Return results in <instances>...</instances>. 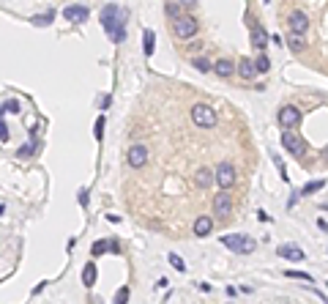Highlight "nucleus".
Returning a JSON list of instances; mask_svg holds the SVG:
<instances>
[{
    "label": "nucleus",
    "instance_id": "2",
    "mask_svg": "<svg viewBox=\"0 0 328 304\" xmlns=\"http://www.w3.org/2000/svg\"><path fill=\"white\" fill-rule=\"evenodd\" d=\"M222 244L230 252H238V255H249V252L257 250V241L244 236V233H227V236H222Z\"/></svg>",
    "mask_w": 328,
    "mask_h": 304
},
{
    "label": "nucleus",
    "instance_id": "27",
    "mask_svg": "<svg viewBox=\"0 0 328 304\" xmlns=\"http://www.w3.org/2000/svg\"><path fill=\"white\" fill-rule=\"evenodd\" d=\"M254 69H257L260 74H265V72H268V69H271V60L265 58V55H260V58L254 60Z\"/></svg>",
    "mask_w": 328,
    "mask_h": 304
},
{
    "label": "nucleus",
    "instance_id": "11",
    "mask_svg": "<svg viewBox=\"0 0 328 304\" xmlns=\"http://www.w3.org/2000/svg\"><path fill=\"white\" fill-rule=\"evenodd\" d=\"M287 22H290V30H293V33H301V36H304L306 28H309V17H306L304 11H293Z\"/></svg>",
    "mask_w": 328,
    "mask_h": 304
},
{
    "label": "nucleus",
    "instance_id": "17",
    "mask_svg": "<svg viewBox=\"0 0 328 304\" xmlns=\"http://www.w3.org/2000/svg\"><path fill=\"white\" fill-rule=\"evenodd\" d=\"M63 17L69 19V22H85V19H88V8L85 6H69L63 11Z\"/></svg>",
    "mask_w": 328,
    "mask_h": 304
},
{
    "label": "nucleus",
    "instance_id": "14",
    "mask_svg": "<svg viewBox=\"0 0 328 304\" xmlns=\"http://www.w3.org/2000/svg\"><path fill=\"white\" fill-rule=\"evenodd\" d=\"M213 181H216V178H213V170H208V167H200L197 173H194V184H197L200 189H208Z\"/></svg>",
    "mask_w": 328,
    "mask_h": 304
},
{
    "label": "nucleus",
    "instance_id": "35",
    "mask_svg": "<svg viewBox=\"0 0 328 304\" xmlns=\"http://www.w3.org/2000/svg\"><path fill=\"white\" fill-rule=\"evenodd\" d=\"M178 3H181L183 8H192V6H194V0H178Z\"/></svg>",
    "mask_w": 328,
    "mask_h": 304
},
{
    "label": "nucleus",
    "instance_id": "10",
    "mask_svg": "<svg viewBox=\"0 0 328 304\" xmlns=\"http://www.w3.org/2000/svg\"><path fill=\"white\" fill-rule=\"evenodd\" d=\"M268 42H271V39H268V33H265V28L260 22H254L252 25V47L263 52V49L268 47Z\"/></svg>",
    "mask_w": 328,
    "mask_h": 304
},
{
    "label": "nucleus",
    "instance_id": "5",
    "mask_svg": "<svg viewBox=\"0 0 328 304\" xmlns=\"http://www.w3.org/2000/svg\"><path fill=\"white\" fill-rule=\"evenodd\" d=\"M276 121H279L282 129H295V126L301 124V110L293 107V104H285V107L279 110V115H276Z\"/></svg>",
    "mask_w": 328,
    "mask_h": 304
},
{
    "label": "nucleus",
    "instance_id": "32",
    "mask_svg": "<svg viewBox=\"0 0 328 304\" xmlns=\"http://www.w3.org/2000/svg\"><path fill=\"white\" fill-rule=\"evenodd\" d=\"M0 140H3V143L8 140V126L3 124V121H0Z\"/></svg>",
    "mask_w": 328,
    "mask_h": 304
},
{
    "label": "nucleus",
    "instance_id": "24",
    "mask_svg": "<svg viewBox=\"0 0 328 304\" xmlns=\"http://www.w3.org/2000/svg\"><path fill=\"white\" fill-rule=\"evenodd\" d=\"M167 261L172 263V268H175V271H186V263H183V258L178 255V252H170V258H167Z\"/></svg>",
    "mask_w": 328,
    "mask_h": 304
},
{
    "label": "nucleus",
    "instance_id": "28",
    "mask_svg": "<svg viewBox=\"0 0 328 304\" xmlns=\"http://www.w3.org/2000/svg\"><path fill=\"white\" fill-rule=\"evenodd\" d=\"M3 113H19V101L11 99V101H6V104H0V115Z\"/></svg>",
    "mask_w": 328,
    "mask_h": 304
},
{
    "label": "nucleus",
    "instance_id": "36",
    "mask_svg": "<svg viewBox=\"0 0 328 304\" xmlns=\"http://www.w3.org/2000/svg\"><path fill=\"white\" fill-rule=\"evenodd\" d=\"M3 211H6V206H0V214H3Z\"/></svg>",
    "mask_w": 328,
    "mask_h": 304
},
{
    "label": "nucleus",
    "instance_id": "8",
    "mask_svg": "<svg viewBox=\"0 0 328 304\" xmlns=\"http://www.w3.org/2000/svg\"><path fill=\"white\" fill-rule=\"evenodd\" d=\"M126 162H129L131 167H134V170H140V167H145L148 165V148L145 145H131L129 148V154H126Z\"/></svg>",
    "mask_w": 328,
    "mask_h": 304
},
{
    "label": "nucleus",
    "instance_id": "3",
    "mask_svg": "<svg viewBox=\"0 0 328 304\" xmlns=\"http://www.w3.org/2000/svg\"><path fill=\"white\" fill-rule=\"evenodd\" d=\"M172 30H175V36L178 39H194L197 36V30H200V25H197V19L194 17H189V14H181L178 19H172Z\"/></svg>",
    "mask_w": 328,
    "mask_h": 304
},
{
    "label": "nucleus",
    "instance_id": "22",
    "mask_svg": "<svg viewBox=\"0 0 328 304\" xmlns=\"http://www.w3.org/2000/svg\"><path fill=\"white\" fill-rule=\"evenodd\" d=\"M164 14H167L170 19H178L183 14V6L181 3H167V6H164Z\"/></svg>",
    "mask_w": 328,
    "mask_h": 304
},
{
    "label": "nucleus",
    "instance_id": "31",
    "mask_svg": "<svg viewBox=\"0 0 328 304\" xmlns=\"http://www.w3.org/2000/svg\"><path fill=\"white\" fill-rule=\"evenodd\" d=\"M126 302H129V288H121L115 293V304H126Z\"/></svg>",
    "mask_w": 328,
    "mask_h": 304
},
{
    "label": "nucleus",
    "instance_id": "6",
    "mask_svg": "<svg viewBox=\"0 0 328 304\" xmlns=\"http://www.w3.org/2000/svg\"><path fill=\"white\" fill-rule=\"evenodd\" d=\"M213 178H216V184L222 186V189H230V186L235 184V167L230 165V162H222V165L213 170Z\"/></svg>",
    "mask_w": 328,
    "mask_h": 304
},
{
    "label": "nucleus",
    "instance_id": "7",
    "mask_svg": "<svg viewBox=\"0 0 328 304\" xmlns=\"http://www.w3.org/2000/svg\"><path fill=\"white\" fill-rule=\"evenodd\" d=\"M282 145H285L290 154H295V156L306 154V143L298 137V134H293V131H285V134H282Z\"/></svg>",
    "mask_w": 328,
    "mask_h": 304
},
{
    "label": "nucleus",
    "instance_id": "19",
    "mask_svg": "<svg viewBox=\"0 0 328 304\" xmlns=\"http://www.w3.org/2000/svg\"><path fill=\"white\" fill-rule=\"evenodd\" d=\"M82 285H88V288L96 285V263H85V268H82Z\"/></svg>",
    "mask_w": 328,
    "mask_h": 304
},
{
    "label": "nucleus",
    "instance_id": "9",
    "mask_svg": "<svg viewBox=\"0 0 328 304\" xmlns=\"http://www.w3.org/2000/svg\"><path fill=\"white\" fill-rule=\"evenodd\" d=\"M230 211H233V200H230L227 192H219L216 197H213V214L219 217V219H227Z\"/></svg>",
    "mask_w": 328,
    "mask_h": 304
},
{
    "label": "nucleus",
    "instance_id": "13",
    "mask_svg": "<svg viewBox=\"0 0 328 304\" xmlns=\"http://www.w3.org/2000/svg\"><path fill=\"white\" fill-rule=\"evenodd\" d=\"M90 252H93V258L104 255V252H121V244L112 239H104V241H96V244L90 247Z\"/></svg>",
    "mask_w": 328,
    "mask_h": 304
},
{
    "label": "nucleus",
    "instance_id": "4",
    "mask_svg": "<svg viewBox=\"0 0 328 304\" xmlns=\"http://www.w3.org/2000/svg\"><path fill=\"white\" fill-rule=\"evenodd\" d=\"M192 121L200 126V129H211V126H216V110H213L211 104H194Z\"/></svg>",
    "mask_w": 328,
    "mask_h": 304
},
{
    "label": "nucleus",
    "instance_id": "23",
    "mask_svg": "<svg viewBox=\"0 0 328 304\" xmlns=\"http://www.w3.org/2000/svg\"><path fill=\"white\" fill-rule=\"evenodd\" d=\"M55 19V11H47V14H39V17H33L30 22L33 25H39V28H44V25H49Z\"/></svg>",
    "mask_w": 328,
    "mask_h": 304
},
{
    "label": "nucleus",
    "instance_id": "33",
    "mask_svg": "<svg viewBox=\"0 0 328 304\" xmlns=\"http://www.w3.org/2000/svg\"><path fill=\"white\" fill-rule=\"evenodd\" d=\"M30 154H33V143H28V145L19 148V156H30Z\"/></svg>",
    "mask_w": 328,
    "mask_h": 304
},
{
    "label": "nucleus",
    "instance_id": "29",
    "mask_svg": "<svg viewBox=\"0 0 328 304\" xmlns=\"http://www.w3.org/2000/svg\"><path fill=\"white\" fill-rule=\"evenodd\" d=\"M323 186H326V181H309V184H306L304 186V189H301V192H304V195H312V192H317V189H323Z\"/></svg>",
    "mask_w": 328,
    "mask_h": 304
},
{
    "label": "nucleus",
    "instance_id": "1",
    "mask_svg": "<svg viewBox=\"0 0 328 304\" xmlns=\"http://www.w3.org/2000/svg\"><path fill=\"white\" fill-rule=\"evenodd\" d=\"M123 11L121 6H115V3H110V6H104V11H101V28L110 33V39L115 44H121L123 39H126V30H123Z\"/></svg>",
    "mask_w": 328,
    "mask_h": 304
},
{
    "label": "nucleus",
    "instance_id": "18",
    "mask_svg": "<svg viewBox=\"0 0 328 304\" xmlns=\"http://www.w3.org/2000/svg\"><path fill=\"white\" fill-rule=\"evenodd\" d=\"M235 72H238V74H241V77H244V80H252L254 74H257V69H254V60L244 58V60H241L238 66H235Z\"/></svg>",
    "mask_w": 328,
    "mask_h": 304
},
{
    "label": "nucleus",
    "instance_id": "20",
    "mask_svg": "<svg viewBox=\"0 0 328 304\" xmlns=\"http://www.w3.org/2000/svg\"><path fill=\"white\" fill-rule=\"evenodd\" d=\"M287 44H290V49H293V52H304V49H306V42L301 39V33H290Z\"/></svg>",
    "mask_w": 328,
    "mask_h": 304
},
{
    "label": "nucleus",
    "instance_id": "26",
    "mask_svg": "<svg viewBox=\"0 0 328 304\" xmlns=\"http://www.w3.org/2000/svg\"><path fill=\"white\" fill-rule=\"evenodd\" d=\"M285 277H290V280H306V282H312V277L306 274V271H295V268H287Z\"/></svg>",
    "mask_w": 328,
    "mask_h": 304
},
{
    "label": "nucleus",
    "instance_id": "12",
    "mask_svg": "<svg viewBox=\"0 0 328 304\" xmlns=\"http://www.w3.org/2000/svg\"><path fill=\"white\" fill-rule=\"evenodd\" d=\"M276 255L279 258H285V261H304V250L301 247H295V244H282V247H276Z\"/></svg>",
    "mask_w": 328,
    "mask_h": 304
},
{
    "label": "nucleus",
    "instance_id": "16",
    "mask_svg": "<svg viewBox=\"0 0 328 304\" xmlns=\"http://www.w3.org/2000/svg\"><path fill=\"white\" fill-rule=\"evenodd\" d=\"M213 74H216V77H222V80H227V77H233L235 74V63L233 60H219V63H213Z\"/></svg>",
    "mask_w": 328,
    "mask_h": 304
},
{
    "label": "nucleus",
    "instance_id": "25",
    "mask_svg": "<svg viewBox=\"0 0 328 304\" xmlns=\"http://www.w3.org/2000/svg\"><path fill=\"white\" fill-rule=\"evenodd\" d=\"M153 42H156V36H153V30H145V55H148V58L153 55V47H156Z\"/></svg>",
    "mask_w": 328,
    "mask_h": 304
},
{
    "label": "nucleus",
    "instance_id": "30",
    "mask_svg": "<svg viewBox=\"0 0 328 304\" xmlns=\"http://www.w3.org/2000/svg\"><path fill=\"white\" fill-rule=\"evenodd\" d=\"M93 134H96V140L104 137V118H101V115L96 118V124H93Z\"/></svg>",
    "mask_w": 328,
    "mask_h": 304
},
{
    "label": "nucleus",
    "instance_id": "34",
    "mask_svg": "<svg viewBox=\"0 0 328 304\" xmlns=\"http://www.w3.org/2000/svg\"><path fill=\"white\" fill-rule=\"evenodd\" d=\"M80 203L82 206H88V189H80Z\"/></svg>",
    "mask_w": 328,
    "mask_h": 304
},
{
    "label": "nucleus",
    "instance_id": "15",
    "mask_svg": "<svg viewBox=\"0 0 328 304\" xmlns=\"http://www.w3.org/2000/svg\"><path fill=\"white\" fill-rule=\"evenodd\" d=\"M211 230H213V219H208V217H197L194 219V236L205 239V236H211Z\"/></svg>",
    "mask_w": 328,
    "mask_h": 304
},
{
    "label": "nucleus",
    "instance_id": "21",
    "mask_svg": "<svg viewBox=\"0 0 328 304\" xmlns=\"http://www.w3.org/2000/svg\"><path fill=\"white\" fill-rule=\"evenodd\" d=\"M192 66L197 69L200 74H208V72H213V63H211V60H205V58H194V60H192Z\"/></svg>",
    "mask_w": 328,
    "mask_h": 304
}]
</instances>
